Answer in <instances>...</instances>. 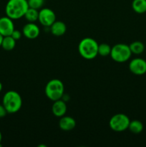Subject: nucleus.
<instances>
[{
  "label": "nucleus",
  "instance_id": "f257e3e1",
  "mask_svg": "<svg viewBox=\"0 0 146 147\" xmlns=\"http://www.w3.org/2000/svg\"><path fill=\"white\" fill-rule=\"evenodd\" d=\"M28 9L27 0H9L5 7V12L11 20H18L24 17Z\"/></svg>",
  "mask_w": 146,
  "mask_h": 147
},
{
  "label": "nucleus",
  "instance_id": "f03ea898",
  "mask_svg": "<svg viewBox=\"0 0 146 147\" xmlns=\"http://www.w3.org/2000/svg\"><path fill=\"white\" fill-rule=\"evenodd\" d=\"M98 45L97 42L93 38L85 37L79 43V53L86 60H92L98 55Z\"/></svg>",
  "mask_w": 146,
  "mask_h": 147
},
{
  "label": "nucleus",
  "instance_id": "7ed1b4c3",
  "mask_svg": "<svg viewBox=\"0 0 146 147\" xmlns=\"http://www.w3.org/2000/svg\"><path fill=\"white\" fill-rule=\"evenodd\" d=\"M2 104L8 113H15L21 109L22 98L17 92L9 90L4 94Z\"/></svg>",
  "mask_w": 146,
  "mask_h": 147
},
{
  "label": "nucleus",
  "instance_id": "20e7f679",
  "mask_svg": "<svg viewBox=\"0 0 146 147\" xmlns=\"http://www.w3.org/2000/svg\"><path fill=\"white\" fill-rule=\"evenodd\" d=\"M64 84L59 79L50 80L46 85L44 90L47 97L52 101L61 99L64 95Z\"/></svg>",
  "mask_w": 146,
  "mask_h": 147
},
{
  "label": "nucleus",
  "instance_id": "39448f33",
  "mask_svg": "<svg viewBox=\"0 0 146 147\" xmlns=\"http://www.w3.org/2000/svg\"><path fill=\"white\" fill-rule=\"evenodd\" d=\"M110 57L114 61L122 63L127 61L132 55L129 45L123 43L116 44L111 48Z\"/></svg>",
  "mask_w": 146,
  "mask_h": 147
},
{
  "label": "nucleus",
  "instance_id": "423d86ee",
  "mask_svg": "<svg viewBox=\"0 0 146 147\" xmlns=\"http://www.w3.org/2000/svg\"><path fill=\"white\" fill-rule=\"evenodd\" d=\"M130 120L124 113H117L109 121L110 129L116 132H123L128 129Z\"/></svg>",
  "mask_w": 146,
  "mask_h": 147
},
{
  "label": "nucleus",
  "instance_id": "0eeeda50",
  "mask_svg": "<svg viewBox=\"0 0 146 147\" xmlns=\"http://www.w3.org/2000/svg\"><path fill=\"white\" fill-rule=\"evenodd\" d=\"M38 20L42 25L50 27L56 21V14L51 9L43 8L39 11Z\"/></svg>",
  "mask_w": 146,
  "mask_h": 147
},
{
  "label": "nucleus",
  "instance_id": "6e6552de",
  "mask_svg": "<svg viewBox=\"0 0 146 147\" xmlns=\"http://www.w3.org/2000/svg\"><path fill=\"white\" fill-rule=\"evenodd\" d=\"M130 72L136 76H143L146 73V60L140 57L133 59L129 63Z\"/></svg>",
  "mask_w": 146,
  "mask_h": 147
},
{
  "label": "nucleus",
  "instance_id": "1a4fd4ad",
  "mask_svg": "<svg viewBox=\"0 0 146 147\" xmlns=\"http://www.w3.org/2000/svg\"><path fill=\"white\" fill-rule=\"evenodd\" d=\"M12 20L7 16L0 18V34L3 37L11 35L14 30V24Z\"/></svg>",
  "mask_w": 146,
  "mask_h": 147
},
{
  "label": "nucleus",
  "instance_id": "9d476101",
  "mask_svg": "<svg viewBox=\"0 0 146 147\" xmlns=\"http://www.w3.org/2000/svg\"><path fill=\"white\" fill-rule=\"evenodd\" d=\"M40 30L34 22H29L24 26L22 29V34L24 37L29 40L36 39L40 35Z\"/></svg>",
  "mask_w": 146,
  "mask_h": 147
},
{
  "label": "nucleus",
  "instance_id": "9b49d317",
  "mask_svg": "<svg viewBox=\"0 0 146 147\" xmlns=\"http://www.w3.org/2000/svg\"><path fill=\"white\" fill-rule=\"evenodd\" d=\"M67 105L66 103L62 99L54 101V103L52 107L53 114L57 117H60L64 116L67 112Z\"/></svg>",
  "mask_w": 146,
  "mask_h": 147
},
{
  "label": "nucleus",
  "instance_id": "f8f14e48",
  "mask_svg": "<svg viewBox=\"0 0 146 147\" xmlns=\"http://www.w3.org/2000/svg\"><path fill=\"white\" fill-rule=\"evenodd\" d=\"M76 126V121L71 116H62L59 121V126L62 130L64 131H69L74 129Z\"/></svg>",
  "mask_w": 146,
  "mask_h": 147
},
{
  "label": "nucleus",
  "instance_id": "ddd939ff",
  "mask_svg": "<svg viewBox=\"0 0 146 147\" xmlns=\"http://www.w3.org/2000/svg\"><path fill=\"white\" fill-rule=\"evenodd\" d=\"M50 27L52 34L54 36L63 35L67 30L66 24L63 22L57 21V20Z\"/></svg>",
  "mask_w": 146,
  "mask_h": 147
},
{
  "label": "nucleus",
  "instance_id": "4468645a",
  "mask_svg": "<svg viewBox=\"0 0 146 147\" xmlns=\"http://www.w3.org/2000/svg\"><path fill=\"white\" fill-rule=\"evenodd\" d=\"M16 45V40L11 37V35L6 36L3 37L2 42H1V46L4 50L7 51H11L15 47Z\"/></svg>",
  "mask_w": 146,
  "mask_h": 147
},
{
  "label": "nucleus",
  "instance_id": "2eb2a0df",
  "mask_svg": "<svg viewBox=\"0 0 146 147\" xmlns=\"http://www.w3.org/2000/svg\"><path fill=\"white\" fill-rule=\"evenodd\" d=\"M132 7L137 14L146 12V0H133Z\"/></svg>",
  "mask_w": 146,
  "mask_h": 147
},
{
  "label": "nucleus",
  "instance_id": "dca6fc26",
  "mask_svg": "<svg viewBox=\"0 0 146 147\" xmlns=\"http://www.w3.org/2000/svg\"><path fill=\"white\" fill-rule=\"evenodd\" d=\"M132 54L140 55L143 53L145 50V45L142 42L140 41H135L133 42L131 44L129 45Z\"/></svg>",
  "mask_w": 146,
  "mask_h": 147
},
{
  "label": "nucleus",
  "instance_id": "f3484780",
  "mask_svg": "<svg viewBox=\"0 0 146 147\" xmlns=\"http://www.w3.org/2000/svg\"><path fill=\"white\" fill-rule=\"evenodd\" d=\"M143 124L141 121L138 120H133L130 122L128 129L133 134H140L143 130Z\"/></svg>",
  "mask_w": 146,
  "mask_h": 147
},
{
  "label": "nucleus",
  "instance_id": "a211bd4d",
  "mask_svg": "<svg viewBox=\"0 0 146 147\" xmlns=\"http://www.w3.org/2000/svg\"><path fill=\"white\" fill-rule=\"evenodd\" d=\"M24 17L29 22H35L39 19L38 9L29 7L27 12L24 14Z\"/></svg>",
  "mask_w": 146,
  "mask_h": 147
},
{
  "label": "nucleus",
  "instance_id": "6ab92c4d",
  "mask_svg": "<svg viewBox=\"0 0 146 147\" xmlns=\"http://www.w3.org/2000/svg\"><path fill=\"white\" fill-rule=\"evenodd\" d=\"M111 48L112 47L106 43H102L98 45V55L102 57L110 55L111 53Z\"/></svg>",
  "mask_w": 146,
  "mask_h": 147
},
{
  "label": "nucleus",
  "instance_id": "aec40b11",
  "mask_svg": "<svg viewBox=\"0 0 146 147\" xmlns=\"http://www.w3.org/2000/svg\"><path fill=\"white\" fill-rule=\"evenodd\" d=\"M29 4V7L36 9H39L43 6L44 3V0H27Z\"/></svg>",
  "mask_w": 146,
  "mask_h": 147
},
{
  "label": "nucleus",
  "instance_id": "412c9836",
  "mask_svg": "<svg viewBox=\"0 0 146 147\" xmlns=\"http://www.w3.org/2000/svg\"><path fill=\"white\" fill-rule=\"evenodd\" d=\"M21 34H22V32H20L19 30H17L14 29V30L12 32V33H11V36L16 40V41H17V40H19L21 38Z\"/></svg>",
  "mask_w": 146,
  "mask_h": 147
},
{
  "label": "nucleus",
  "instance_id": "4be33fe9",
  "mask_svg": "<svg viewBox=\"0 0 146 147\" xmlns=\"http://www.w3.org/2000/svg\"><path fill=\"white\" fill-rule=\"evenodd\" d=\"M7 111L6 110V109L4 108V106L0 104V118H3L7 115Z\"/></svg>",
  "mask_w": 146,
  "mask_h": 147
},
{
  "label": "nucleus",
  "instance_id": "5701e85b",
  "mask_svg": "<svg viewBox=\"0 0 146 147\" xmlns=\"http://www.w3.org/2000/svg\"><path fill=\"white\" fill-rule=\"evenodd\" d=\"M3 36L0 34V47L1 46V42H2V40H3Z\"/></svg>",
  "mask_w": 146,
  "mask_h": 147
},
{
  "label": "nucleus",
  "instance_id": "b1692460",
  "mask_svg": "<svg viewBox=\"0 0 146 147\" xmlns=\"http://www.w3.org/2000/svg\"><path fill=\"white\" fill-rule=\"evenodd\" d=\"M1 140H2V135H1V131H0V146H1Z\"/></svg>",
  "mask_w": 146,
  "mask_h": 147
},
{
  "label": "nucleus",
  "instance_id": "393cba45",
  "mask_svg": "<svg viewBox=\"0 0 146 147\" xmlns=\"http://www.w3.org/2000/svg\"><path fill=\"white\" fill-rule=\"evenodd\" d=\"M1 90H2V84H1V83L0 82V92L1 91Z\"/></svg>",
  "mask_w": 146,
  "mask_h": 147
}]
</instances>
